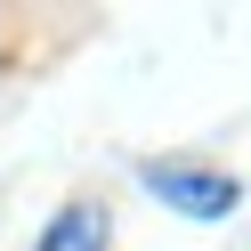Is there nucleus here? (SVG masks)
I'll return each mask as SVG.
<instances>
[{"mask_svg":"<svg viewBox=\"0 0 251 251\" xmlns=\"http://www.w3.org/2000/svg\"><path fill=\"white\" fill-rule=\"evenodd\" d=\"M138 186H146L154 202H170L178 219H227L235 202H243V186H235L227 170H195V162H146Z\"/></svg>","mask_w":251,"mask_h":251,"instance_id":"obj_1","label":"nucleus"},{"mask_svg":"<svg viewBox=\"0 0 251 251\" xmlns=\"http://www.w3.org/2000/svg\"><path fill=\"white\" fill-rule=\"evenodd\" d=\"M33 251H105V211L98 202H65V211L41 227Z\"/></svg>","mask_w":251,"mask_h":251,"instance_id":"obj_2","label":"nucleus"}]
</instances>
